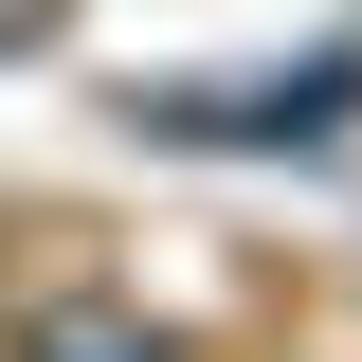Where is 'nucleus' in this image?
Instances as JSON below:
<instances>
[{"label":"nucleus","instance_id":"obj_1","mask_svg":"<svg viewBox=\"0 0 362 362\" xmlns=\"http://www.w3.org/2000/svg\"><path fill=\"white\" fill-rule=\"evenodd\" d=\"M18 362H163V326H145V308H90V290H54V308H18Z\"/></svg>","mask_w":362,"mask_h":362}]
</instances>
